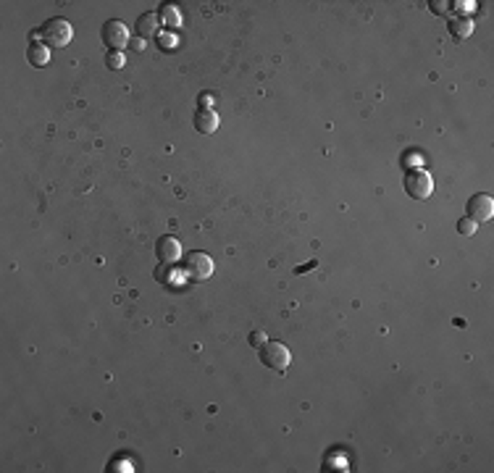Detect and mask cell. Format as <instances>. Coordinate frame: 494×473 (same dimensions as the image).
<instances>
[{"mask_svg": "<svg viewBox=\"0 0 494 473\" xmlns=\"http://www.w3.org/2000/svg\"><path fill=\"white\" fill-rule=\"evenodd\" d=\"M260 363H263L266 368L284 373V371L289 368V363H292V353H289V347H287L284 342L266 340L260 344Z\"/></svg>", "mask_w": 494, "mask_h": 473, "instance_id": "cell-1", "label": "cell"}, {"mask_svg": "<svg viewBox=\"0 0 494 473\" xmlns=\"http://www.w3.org/2000/svg\"><path fill=\"white\" fill-rule=\"evenodd\" d=\"M181 266H184V274H187L190 281H208L213 276V258L203 250L187 252Z\"/></svg>", "mask_w": 494, "mask_h": 473, "instance_id": "cell-2", "label": "cell"}, {"mask_svg": "<svg viewBox=\"0 0 494 473\" xmlns=\"http://www.w3.org/2000/svg\"><path fill=\"white\" fill-rule=\"evenodd\" d=\"M40 37L45 40L47 47H66V45L71 43V37H74V27H71V21L56 16V19H47L45 21Z\"/></svg>", "mask_w": 494, "mask_h": 473, "instance_id": "cell-3", "label": "cell"}, {"mask_svg": "<svg viewBox=\"0 0 494 473\" xmlns=\"http://www.w3.org/2000/svg\"><path fill=\"white\" fill-rule=\"evenodd\" d=\"M405 184V192L410 195L413 200H426L429 195L434 192V179L429 171H423V168H410L403 179Z\"/></svg>", "mask_w": 494, "mask_h": 473, "instance_id": "cell-4", "label": "cell"}, {"mask_svg": "<svg viewBox=\"0 0 494 473\" xmlns=\"http://www.w3.org/2000/svg\"><path fill=\"white\" fill-rule=\"evenodd\" d=\"M103 43L111 47V53H124V47L132 43V34L121 19H108L103 24Z\"/></svg>", "mask_w": 494, "mask_h": 473, "instance_id": "cell-5", "label": "cell"}, {"mask_svg": "<svg viewBox=\"0 0 494 473\" xmlns=\"http://www.w3.org/2000/svg\"><path fill=\"white\" fill-rule=\"evenodd\" d=\"M465 213H468V219H471V221H476V223L489 221V219L494 216L492 195H486V192L471 195V200H468V206H465Z\"/></svg>", "mask_w": 494, "mask_h": 473, "instance_id": "cell-6", "label": "cell"}, {"mask_svg": "<svg viewBox=\"0 0 494 473\" xmlns=\"http://www.w3.org/2000/svg\"><path fill=\"white\" fill-rule=\"evenodd\" d=\"M155 255L164 266H174L177 261H181V242L177 236L164 234L158 242H155Z\"/></svg>", "mask_w": 494, "mask_h": 473, "instance_id": "cell-7", "label": "cell"}, {"mask_svg": "<svg viewBox=\"0 0 494 473\" xmlns=\"http://www.w3.org/2000/svg\"><path fill=\"white\" fill-rule=\"evenodd\" d=\"M192 124H195V132L213 134L216 129H218V113H216L210 105H203V108H197V111H195Z\"/></svg>", "mask_w": 494, "mask_h": 473, "instance_id": "cell-8", "label": "cell"}, {"mask_svg": "<svg viewBox=\"0 0 494 473\" xmlns=\"http://www.w3.org/2000/svg\"><path fill=\"white\" fill-rule=\"evenodd\" d=\"M158 21H164V27L168 30H179L181 27V11L177 3H164L158 11Z\"/></svg>", "mask_w": 494, "mask_h": 473, "instance_id": "cell-9", "label": "cell"}, {"mask_svg": "<svg viewBox=\"0 0 494 473\" xmlns=\"http://www.w3.org/2000/svg\"><path fill=\"white\" fill-rule=\"evenodd\" d=\"M27 60H30L34 69H43V66H47V60H50V47L43 45L40 40L32 43L30 47H27Z\"/></svg>", "mask_w": 494, "mask_h": 473, "instance_id": "cell-10", "label": "cell"}, {"mask_svg": "<svg viewBox=\"0 0 494 473\" xmlns=\"http://www.w3.org/2000/svg\"><path fill=\"white\" fill-rule=\"evenodd\" d=\"M158 32V14H142L137 19V34L145 40V37H153Z\"/></svg>", "mask_w": 494, "mask_h": 473, "instance_id": "cell-11", "label": "cell"}, {"mask_svg": "<svg viewBox=\"0 0 494 473\" xmlns=\"http://www.w3.org/2000/svg\"><path fill=\"white\" fill-rule=\"evenodd\" d=\"M449 32H452V37H468V34L473 32V24L465 21V19H458V21L449 24Z\"/></svg>", "mask_w": 494, "mask_h": 473, "instance_id": "cell-12", "label": "cell"}, {"mask_svg": "<svg viewBox=\"0 0 494 473\" xmlns=\"http://www.w3.org/2000/svg\"><path fill=\"white\" fill-rule=\"evenodd\" d=\"M476 229H479V223H476V221H471V219H468V216H465V219H460V221H458V232H460V234H463V236L476 234Z\"/></svg>", "mask_w": 494, "mask_h": 473, "instance_id": "cell-13", "label": "cell"}, {"mask_svg": "<svg viewBox=\"0 0 494 473\" xmlns=\"http://www.w3.org/2000/svg\"><path fill=\"white\" fill-rule=\"evenodd\" d=\"M105 63H108V69H113V72H119V69H124V63H126V58H124V53H108V58H105Z\"/></svg>", "mask_w": 494, "mask_h": 473, "instance_id": "cell-14", "label": "cell"}, {"mask_svg": "<svg viewBox=\"0 0 494 473\" xmlns=\"http://www.w3.org/2000/svg\"><path fill=\"white\" fill-rule=\"evenodd\" d=\"M266 340H269V337H266L263 331H253V334H250V344H253V347H260Z\"/></svg>", "mask_w": 494, "mask_h": 473, "instance_id": "cell-15", "label": "cell"}]
</instances>
